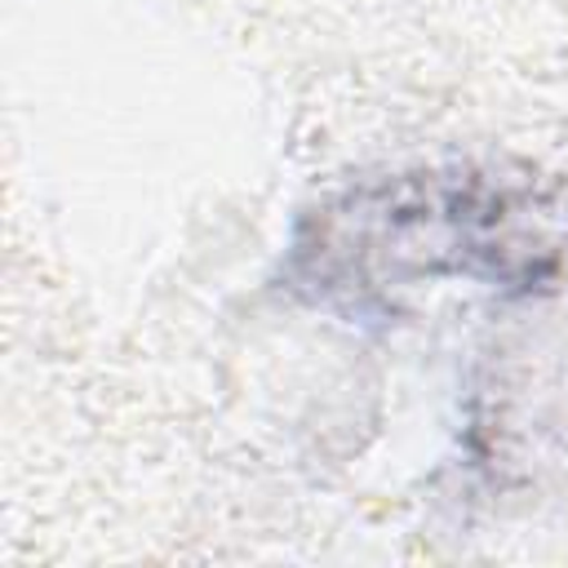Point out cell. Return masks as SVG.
<instances>
[{
  "instance_id": "cell-1",
  "label": "cell",
  "mask_w": 568,
  "mask_h": 568,
  "mask_svg": "<svg viewBox=\"0 0 568 568\" xmlns=\"http://www.w3.org/2000/svg\"><path fill=\"white\" fill-rule=\"evenodd\" d=\"M568 248L532 182L493 169H399L315 204L284 253V284L311 306L382 320L435 280L546 288Z\"/></svg>"
}]
</instances>
